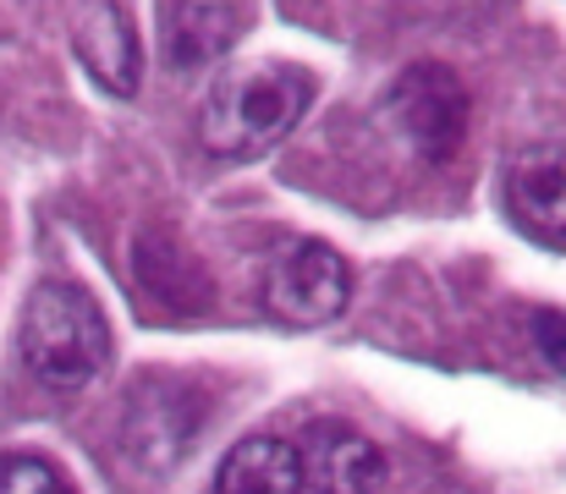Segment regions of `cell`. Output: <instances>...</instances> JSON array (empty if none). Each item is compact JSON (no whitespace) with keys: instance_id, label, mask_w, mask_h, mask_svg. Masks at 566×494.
<instances>
[{"instance_id":"obj_1","label":"cell","mask_w":566,"mask_h":494,"mask_svg":"<svg viewBox=\"0 0 566 494\" xmlns=\"http://www.w3.org/2000/svg\"><path fill=\"white\" fill-rule=\"evenodd\" d=\"M308 99H314V77L303 66H286V61L242 66L209 88L198 111V138L220 160H253L275 149L308 116Z\"/></svg>"},{"instance_id":"obj_2","label":"cell","mask_w":566,"mask_h":494,"mask_svg":"<svg viewBox=\"0 0 566 494\" xmlns=\"http://www.w3.org/2000/svg\"><path fill=\"white\" fill-rule=\"evenodd\" d=\"M17 357L44 390H83L105 374L111 362V325L105 308L72 286V281H39L22 329H17Z\"/></svg>"},{"instance_id":"obj_3","label":"cell","mask_w":566,"mask_h":494,"mask_svg":"<svg viewBox=\"0 0 566 494\" xmlns=\"http://www.w3.org/2000/svg\"><path fill=\"white\" fill-rule=\"evenodd\" d=\"M468 116H473V99H468L462 77L451 66H440V61H418V66H407L385 88V122H390V133L429 165L451 160L462 149Z\"/></svg>"},{"instance_id":"obj_4","label":"cell","mask_w":566,"mask_h":494,"mask_svg":"<svg viewBox=\"0 0 566 494\" xmlns=\"http://www.w3.org/2000/svg\"><path fill=\"white\" fill-rule=\"evenodd\" d=\"M353 303V270L336 248L325 242H297L286 248L275 264H270V281H264V308L281 319V325H331L342 319Z\"/></svg>"},{"instance_id":"obj_5","label":"cell","mask_w":566,"mask_h":494,"mask_svg":"<svg viewBox=\"0 0 566 494\" xmlns=\"http://www.w3.org/2000/svg\"><path fill=\"white\" fill-rule=\"evenodd\" d=\"M297 467H303V490L314 494H375L385 484V451L369 434H358L342 418H319L308 423L297 440Z\"/></svg>"},{"instance_id":"obj_6","label":"cell","mask_w":566,"mask_h":494,"mask_svg":"<svg viewBox=\"0 0 566 494\" xmlns=\"http://www.w3.org/2000/svg\"><path fill=\"white\" fill-rule=\"evenodd\" d=\"M198 418L203 412H198V396L188 385H166V379L144 385L133 396V407H127V423H122L127 456L138 467H149V473L177 467L192 451V440H198Z\"/></svg>"},{"instance_id":"obj_7","label":"cell","mask_w":566,"mask_h":494,"mask_svg":"<svg viewBox=\"0 0 566 494\" xmlns=\"http://www.w3.org/2000/svg\"><path fill=\"white\" fill-rule=\"evenodd\" d=\"M506 214L528 242L566 248V144H528L506 165Z\"/></svg>"},{"instance_id":"obj_8","label":"cell","mask_w":566,"mask_h":494,"mask_svg":"<svg viewBox=\"0 0 566 494\" xmlns=\"http://www.w3.org/2000/svg\"><path fill=\"white\" fill-rule=\"evenodd\" d=\"M77 61L83 72L116 94V99H133L138 94V72H144V55H138V33H133V17L116 6V0H94L83 17H77Z\"/></svg>"},{"instance_id":"obj_9","label":"cell","mask_w":566,"mask_h":494,"mask_svg":"<svg viewBox=\"0 0 566 494\" xmlns=\"http://www.w3.org/2000/svg\"><path fill=\"white\" fill-rule=\"evenodd\" d=\"M248 28V6L242 0H177L166 11V50L182 72H198L209 61H220Z\"/></svg>"},{"instance_id":"obj_10","label":"cell","mask_w":566,"mask_h":494,"mask_svg":"<svg viewBox=\"0 0 566 494\" xmlns=\"http://www.w3.org/2000/svg\"><path fill=\"white\" fill-rule=\"evenodd\" d=\"M209 494H308L303 490V467H297V445L275 440V434L237 440L226 451Z\"/></svg>"},{"instance_id":"obj_11","label":"cell","mask_w":566,"mask_h":494,"mask_svg":"<svg viewBox=\"0 0 566 494\" xmlns=\"http://www.w3.org/2000/svg\"><path fill=\"white\" fill-rule=\"evenodd\" d=\"M0 494H77L66 479H61V467H50L44 456H22V451H11V456H0Z\"/></svg>"},{"instance_id":"obj_12","label":"cell","mask_w":566,"mask_h":494,"mask_svg":"<svg viewBox=\"0 0 566 494\" xmlns=\"http://www.w3.org/2000/svg\"><path fill=\"white\" fill-rule=\"evenodd\" d=\"M534 346H539V357L566 374V314H545L539 325H534Z\"/></svg>"}]
</instances>
